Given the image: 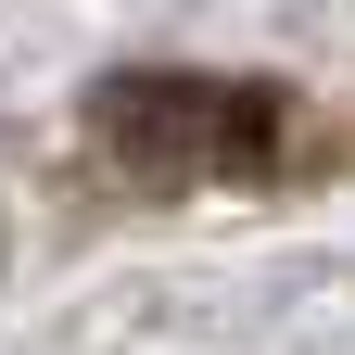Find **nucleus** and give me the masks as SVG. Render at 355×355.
I'll return each mask as SVG.
<instances>
[{"label": "nucleus", "mask_w": 355, "mask_h": 355, "mask_svg": "<svg viewBox=\"0 0 355 355\" xmlns=\"http://www.w3.org/2000/svg\"><path fill=\"white\" fill-rule=\"evenodd\" d=\"M89 153L127 165L140 191H229V178H279L304 153V102L216 64H127L89 89Z\"/></svg>", "instance_id": "nucleus-1"}]
</instances>
